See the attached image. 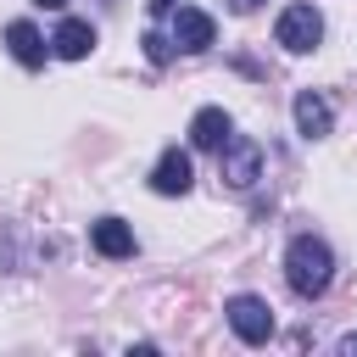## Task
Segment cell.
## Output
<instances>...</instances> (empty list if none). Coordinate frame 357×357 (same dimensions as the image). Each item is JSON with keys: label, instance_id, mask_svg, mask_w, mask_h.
Listing matches in <instances>:
<instances>
[{"label": "cell", "instance_id": "obj_1", "mask_svg": "<svg viewBox=\"0 0 357 357\" xmlns=\"http://www.w3.org/2000/svg\"><path fill=\"white\" fill-rule=\"evenodd\" d=\"M284 279H290V290H296L301 301L324 296L329 279H335V251H329L318 234H296V240L284 245Z\"/></svg>", "mask_w": 357, "mask_h": 357}, {"label": "cell", "instance_id": "obj_5", "mask_svg": "<svg viewBox=\"0 0 357 357\" xmlns=\"http://www.w3.org/2000/svg\"><path fill=\"white\" fill-rule=\"evenodd\" d=\"M167 17H173V45H178V50H190V56H195V50H206V45L218 39V22H212L206 11H195V6H173Z\"/></svg>", "mask_w": 357, "mask_h": 357}, {"label": "cell", "instance_id": "obj_14", "mask_svg": "<svg viewBox=\"0 0 357 357\" xmlns=\"http://www.w3.org/2000/svg\"><path fill=\"white\" fill-rule=\"evenodd\" d=\"M340 351H346V357H357V329H351V335H340Z\"/></svg>", "mask_w": 357, "mask_h": 357}, {"label": "cell", "instance_id": "obj_10", "mask_svg": "<svg viewBox=\"0 0 357 357\" xmlns=\"http://www.w3.org/2000/svg\"><path fill=\"white\" fill-rule=\"evenodd\" d=\"M50 50H56L61 61H84V56L95 50V28H89L84 17H67V22L50 33Z\"/></svg>", "mask_w": 357, "mask_h": 357}, {"label": "cell", "instance_id": "obj_15", "mask_svg": "<svg viewBox=\"0 0 357 357\" xmlns=\"http://www.w3.org/2000/svg\"><path fill=\"white\" fill-rule=\"evenodd\" d=\"M257 6H262V0H229V11H240V17H245V11H257Z\"/></svg>", "mask_w": 357, "mask_h": 357}, {"label": "cell", "instance_id": "obj_11", "mask_svg": "<svg viewBox=\"0 0 357 357\" xmlns=\"http://www.w3.org/2000/svg\"><path fill=\"white\" fill-rule=\"evenodd\" d=\"M6 50H11L22 67H39V61H45V39H39V28H33L28 17H17V22L6 28Z\"/></svg>", "mask_w": 357, "mask_h": 357}, {"label": "cell", "instance_id": "obj_7", "mask_svg": "<svg viewBox=\"0 0 357 357\" xmlns=\"http://www.w3.org/2000/svg\"><path fill=\"white\" fill-rule=\"evenodd\" d=\"M329 128H335L329 100H324L318 89H301V95H296V134H301V139H324Z\"/></svg>", "mask_w": 357, "mask_h": 357}, {"label": "cell", "instance_id": "obj_16", "mask_svg": "<svg viewBox=\"0 0 357 357\" xmlns=\"http://www.w3.org/2000/svg\"><path fill=\"white\" fill-rule=\"evenodd\" d=\"M33 6H50V11H61V6H67V0H33Z\"/></svg>", "mask_w": 357, "mask_h": 357}, {"label": "cell", "instance_id": "obj_12", "mask_svg": "<svg viewBox=\"0 0 357 357\" xmlns=\"http://www.w3.org/2000/svg\"><path fill=\"white\" fill-rule=\"evenodd\" d=\"M139 45H145V61H151V67H167V61H173V39H167V33H156V28H151Z\"/></svg>", "mask_w": 357, "mask_h": 357}, {"label": "cell", "instance_id": "obj_6", "mask_svg": "<svg viewBox=\"0 0 357 357\" xmlns=\"http://www.w3.org/2000/svg\"><path fill=\"white\" fill-rule=\"evenodd\" d=\"M190 184H195V167H190V156H184L178 145H173V151H162V162L151 167V190H156V195H184Z\"/></svg>", "mask_w": 357, "mask_h": 357}, {"label": "cell", "instance_id": "obj_2", "mask_svg": "<svg viewBox=\"0 0 357 357\" xmlns=\"http://www.w3.org/2000/svg\"><path fill=\"white\" fill-rule=\"evenodd\" d=\"M218 178H223L229 190H251V184L262 178V145L245 139V134H229V139L218 145Z\"/></svg>", "mask_w": 357, "mask_h": 357}, {"label": "cell", "instance_id": "obj_3", "mask_svg": "<svg viewBox=\"0 0 357 357\" xmlns=\"http://www.w3.org/2000/svg\"><path fill=\"white\" fill-rule=\"evenodd\" d=\"M273 39H279L290 56H307V50L324 39V17H318V6H307V0L284 6V11H279V22H273Z\"/></svg>", "mask_w": 357, "mask_h": 357}, {"label": "cell", "instance_id": "obj_4", "mask_svg": "<svg viewBox=\"0 0 357 357\" xmlns=\"http://www.w3.org/2000/svg\"><path fill=\"white\" fill-rule=\"evenodd\" d=\"M223 318H229V329H234L245 346L273 340V307H268L262 296H229V301H223Z\"/></svg>", "mask_w": 357, "mask_h": 357}, {"label": "cell", "instance_id": "obj_8", "mask_svg": "<svg viewBox=\"0 0 357 357\" xmlns=\"http://www.w3.org/2000/svg\"><path fill=\"white\" fill-rule=\"evenodd\" d=\"M229 134H234V123H229L223 106H201V112L190 117V145H195V151H218Z\"/></svg>", "mask_w": 357, "mask_h": 357}, {"label": "cell", "instance_id": "obj_13", "mask_svg": "<svg viewBox=\"0 0 357 357\" xmlns=\"http://www.w3.org/2000/svg\"><path fill=\"white\" fill-rule=\"evenodd\" d=\"M145 6H151V17H167V11L178 6V0H145Z\"/></svg>", "mask_w": 357, "mask_h": 357}, {"label": "cell", "instance_id": "obj_9", "mask_svg": "<svg viewBox=\"0 0 357 357\" xmlns=\"http://www.w3.org/2000/svg\"><path fill=\"white\" fill-rule=\"evenodd\" d=\"M89 240H95V251L112 257V262L134 257V229H128L123 218H95V223H89Z\"/></svg>", "mask_w": 357, "mask_h": 357}]
</instances>
